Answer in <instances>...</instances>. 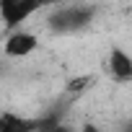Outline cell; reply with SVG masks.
<instances>
[{"mask_svg":"<svg viewBox=\"0 0 132 132\" xmlns=\"http://www.w3.org/2000/svg\"><path fill=\"white\" fill-rule=\"evenodd\" d=\"M52 3L54 0H0V21L5 29H16Z\"/></svg>","mask_w":132,"mask_h":132,"instance_id":"cell-1","label":"cell"},{"mask_svg":"<svg viewBox=\"0 0 132 132\" xmlns=\"http://www.w3.org/2000/svg\"><path fill=\"white\" fill-rule=\"evenodd\" d=\"M80 132H101V129H98V127H96V124H93V122H86V124H83V129H80Z\"/></svg>","mask_w":132,"mask_h":132,"instance_id":"cell-6","label":"cell"},{"mask_svg":"<svg viewBox=\"0 0 132 132\" xmlns=\"http://www.w3.org/2000/svg\"><path fill=\"white\" fill-rule=\"evenodd\" d=\"M109 73L119 83H129L132 80V57L124 49H111V54H109Z\"/></svg>","mask_w":132,"mask_h":132,"instance_id":"cell-4","label":"cell"},{"mask_svg":"<svg viewBox=\"0 0 132 132\" xmlns=\"http://www.w3.org/2000/svg\"><path fill=\"white\" fill-rule=\"evenodd\" d=\"M122 132H132V119H129V122H124V124H122Z\"/></svg>","mask_w":132,"mask_h":132,"instance_id":"cell-8","label":"cell"},{"mask_svg":"<svg viewBox=\"0 0 132 132\" xmlns=\"http://www.w3.org/2000/svg\"><path fill=\"white\" fill-rule=\"evenodd\" d=\"M36 47H39V39H36V34H31V31H13V34H8L5 42H3V52H5L8 57H13V60L29 57Z\"/></svg>","mask_w":132,"mask_h":132,"instance_id":"cell-3","label":"cell"},{"mask_svg":"<svg viewBox=\"0 0 132 132\" xmlns=\"http://www.w3.org/2000/svg\"><path fill=\"white\" fill-rule=\"evenodd\" d=\"M54 132H73V129H70V127H65V124H62V127H57Z\"/></svg>","mask_w":132,"mask_h":132,"instance_id":"cell-9","label":"cell"},{"mask_svg":"<svg viewBox=\"0 0 132 132\" xmlns=\"http://www.w3.org/2000/svg\"><path fill=\"white\" fill-rule=\"evenodd\" d=\"M39 127V117H18V114H11V122L3 132H36Z\"/></svg>","mask_w":132,"mask_h":132,"instance_id":"cell-5","label":"cell"},{"mask_svg":"<svg viewBox=\"0 0 132 132\" xmlns=\"http://www.w3.org/2000/svg\"><path fill=\"white\" fill-rule=\"evenodd\" d=\"M93 18V11L86 8V5H70V8H60L49 16V26L52 31L57 34H73V31H80L91 23Z\"/></svg>","mask_w":132,"mask_h":132,"instance_id":"cell-2","label":"cell"},{"mask_svg":"<svg viewBox=\"0 0 132 132\" xmlns=\"http://www.w3.org/2000/svg\"><path fill=\"white\" fill-rule=\"evenodd\" d=\"M8 122H11V114H0V132L8 127Z\"/></svg>","mask_w":132,"mask_h":132,"instance_id":"cell-7","label":"cell"}]
</instances>
